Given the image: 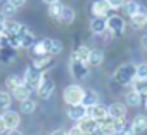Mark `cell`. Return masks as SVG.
Listing matches in <instances>:
<instances>
[{
	"instance_id": "18",
	"label": "cell",
	"mask_w": 147,
	"mask_h": 135,
	"mask_svg": "<svg viewBox=\"0 0 147 135\" xmlns=\"http://www.w3.org/2000/svg\"><path fill=\"white\" fill-rule=\"evenodd\" d=\"M76 14H75V9L69 7V5H62V11H61V16H59V21L62 24H71L75 21Z\"/></svg>"
},
{
	"instance_id": "17",
	"label": "cell",
	"mask_w": 147,
	"mask_h": 135,
	"mask_svg": "<svg viewBox=\"0 0 147 135\" xmlns=\"http://www.w3.org/2000/svg\"><path fill=\"white\" fill-rule=\"evenodd\" d=\"M130 125H131V128H133L135 133H142V132L147 130V116L145 114H137Z\"/></svg>"
},
{
	"instance_id": "15",
	"label": "cell",
	"mask_w": 147,
	"mask_h": 135,
	"mask_svg": "<svg viewBox=\"0 0 147 135\" xmlns=\"http://www.w3.org/2000/svg\"><path fill=\"white\" fill-rule=\"evenodd\" d=\"M102 62H104V52H102L100 49L90 50V55H88V59H87V64H88L90 68H97V66H100Z\"/></svg>"
},
{
	"instance_id": "34",
	"label": "cell",
	"mask_w": 147,
	"mask_h": 135,
	"mask_svg": "<svg viewBox=\"0 0 147 135\" xmlns=\"http://www.w3.org/2000/svg\"><path fill=\"white\" fill-rule=\"evenodd\" d=\"M106 2L111 5V9H121V7L125 5L126 0H106Z\"/></svg>"
},
{
	"instance_id": "31",
	"label": "cell",
	"mask_w": 147,
	"mask_h": 135,
	"mask_svg": "<svg viewBox=\"0 0 147 135\" xmlns=\"http://www.w3.org/2000/svg\"><path fill=\"white\" fill-rule=\"evenodd\" d=\"M135 78H137V80H147V62H142V64L137 66Z\"/></svg>"
},
{
	"instance_id": "24",
	"label": "cell",
	"mask_w": 147,
	"mask_h": 135,
	"mask_svg": "<svg viewBox=\"0 0 147 135\" xmlns=\"http://www.w3.org/2000/svg\"><path fill=\"white\" fill-rule=\"evenodd\" d=\"M71 55L76 57V59H80V61H83V62H87V59H88V55H90V49H88L87 45H80Z\"/></svg>"
},
{
	"instance_id": "1",
	"label": "cell",
	"mask_w": 147,
	"mask_h": 135,
	"mask_svg": "<svg viewBox=\"0 0 147 135\" xmlns=\"http://www.w3.org/2000/svg\"><path fill=\"white\" fill-rule=\"evenodd\" d=\"M135 71H137L135 64H131V62L121 64L116 70V73H114V82L118 85H130L135 80Z\"/></svg>"
},
{
	"instance_id": "9",
	"label": "cell",
	"mask_w": 147,
	"mask_h": 135,
	"mask_svg": "<svg viewBox=\"0 0 147 135\" xmlns=\"http://www.w3.org/2000/svg\"><path fill=\"white\" fill-rule=\"evenodd\" d=\"M130 23H131V26H133L135 30L145 28V24H147V9H145L144 5H140V7H138V12L130 18Z\"/></svg>"
},
{
	"instance_id": "21",
	"label": "cell",
	"mask_w": 147,
	"mask_h": 135,
	"mask_svg": "<svg viewBox=\"0 0 147 135\" xmlns=\"http://www.w3.org/2000/svg\"><path fill=\"white\" fill-rule=\"evenodd\" d=\"M31 88L26 85V83H23V85H19L12 94H14V99H18L19 102H23V101H26V99H30V95H31Z\"/></svg>"
},
{
	"instance_id": "27",
	"label": "cell",
	"mask_w": 147,
	"mask_h": 135,
	"mask_svg": "<svg viewBox=\"0 0 147 135\" xmlns=\"http://www.w3.org/2000/svg\"><path fill=\"white\" fill-rule=\"evenodd\" d=\"M133 83V90L135 92H138L142 97H147V80H133L131 82Z\"/></svg>"
},
{
	"instance_id": "4",
	"label": "cell",
	"mask_w": 147,
	"mask_h": 135,
	"mask_svg": "<svg viewBox=\"0 0 147 135\" xmlns=\"http://www.w3.org/2000/svg\"><path fill=\"white\" fill-rule=\"evenodd\" d=\"M69 71H71V75L75 76L76 80H83L88 75V64L71 55L69 57Z\"/></svg>"
},
{
	"instance_id": "26",
	"label": "cell",
	"mask_w": 147,
	"mask_h": 135,
	"mask_svg": "<svg viewBox=\"0 0 147 135\" xmlns=\"http://www.w3.org/2000/svg\"><path fill=\"white\" fill-rule=\"evenodd\" d=\"M19 109H21V113H24V114H31V113H35V109H36V102L31 101V99H26V101H23V102L19 104Z\"/></svg>"
},
{
	"instance_id": "7",
	"label": "cell",
	"mask_w": 147,
	"mask_h": 135,
	"mask_svg": "<svg viewBox=\"0 0 147 135\" xmlns=\"http://www.w3.org/2000/svg\"><path fill=\"white\" fill-rule=\"evenodd\" d=\"M67 116H69V119H73V121L78 123L80 119H83V118L88 116V107H85L83 104L69 106V107H67Z\"/></svg>"
},
{
	"instance_id": "25",
	"label": "cell",
	"mask_w": 147,
	"mask_h": 135,
	"mask_svg": "<svg viewBox=\"0 0 147 135\" xmlns=\"http://www.w3.org/2000/svg\"><path fill=\"white\" fill-rule=\"evenodd\" d=\"M138 7H140V4H138V2H135V0H126L125 5H123L121 9H125V14H128V16L131 18L133 14H137V12H138Z\"/></svg>"
},
{
	"instance_id": "36",
	"label": "cell",
	"mask_w": 147,
	"mask_h": 135,
	"mask_svg": "<svg viewBox=\"0 0 147 135\" xmlns=\"http://www.w3.org/2000/svg\"><path fill=\"white\" fill-rule=\"evenodd\" d=\"M7 2H9L12 7H16V9H18V7H23V5H24L26 0H7Z\"/></svg>"
},
{
	"instance_id": "46",
	"label": "cell",
	"mask_w": 147,
	"mask_h": 135,
	"mask_svg": "<svg viewBox=\"0 0 147 135\" xmlns=\"http://www.w3.org/2000/svg\"><path fill=\"white\" fill-rule=\"evenodd\" d=\"M0 2H4V0H0Z\"/></svg>"
},
{
	"instance_id": "45",
	"label": "cell",
	"mask_w": 147,
	"mask_h": 135,
	"mask_svg": "<svg viewBox=\"0 0 147 135\" xmlns=\"http://www.w3.org/2000/svg\"><path fill=\"white\" fill-rule=\"evenodd\" d=\"M145 109H147V97H145Z\"/></svg>"
},
{
	"instance_id": "8",
	"label": "cell",
	"mask_w": 147,
	"mask_h": 135,
	"mask_svg": "<svg viewBox=\"0 0 147 135\" xmlns=\"http://www.w3.org/2000/svg\"><path fill=\"white\" fill-rule=\"evenodd\" d=\"M109 12H111V5L106 2V0H95L92 4V14L94 18H109Z\"/></svg>"
},
{
	"instance_id": "29",
	"label": "cell",
	"mask_w": 147,
	"mask_h": 135,
	"mask_svg": "<svg viewBox=\"0 0 147 135\" xmlns=\"http://www.w3.org/2000/svg\"><path fill=\"white\" fill-rule=\"evenodd\" d=\"M11 102H12V97L9 92H0V111H7L11 107Z\"/></svg>"
},
{
	"instance_id": "41",
	"label": "cell",
	"mask_w": 147,
	"mask_h": 135,
	"mask_svg": "<svg viewBox=\"0 0 147 135\" xmlns=\"http://www.w3.org/2000/svg\"><path fill=\"white\" fill-rule=\"evenodd\" d=\"M140 42H142V47L147 50V33H145V35H142V40H140Z\"/></svg>"
},
{
	"instance_id": "19",
	"label": "cell",
	"mask_w": 147,
	"mask_h": 135,
	"mask_svg": "<svg viewBox=\"0 0 147 135\" xmlns=\"http://www.w3.org/2000/svg\"><path fill=\"white\" fill-rule=\"evenodd\" d=\"M107 30V23L104 18H94L90 21V31L95 33V35H102L104 31Z\"/></svg>"
},
{
	"instance_id": "44",
	"label": "cell",
	"mask_w": 147,
	"mask_h": 135,
	"mask_svg": "<svg viewBox=\"0 0 147 135\" xmlns=\"http://www.w3.org/2000/svg\"><path fill=\"white\" fill-rule=\"evenodd\" d=\"M2 38H4V33H0V43H2Z\"/></svg>"
},
{
	"instance_id": "35",
	"label": "cell",
	"mask_w": 147,
	"mask_h": 135,
	"mask_svg": "<svg viewBox=\"0 0 147 135\" xmlns=\"http://www.w3.org/2000/svg\"><path fill=\"white\" fill-rule=\"evenodd\" d=\"M118 135H135V132H133L131 125H125V128H123V130H121Z\"/></svg>"
},
{
	"instance_id": "23",
	"label": "cell",
	"mask_w": 147,
	"mask_h": 135,
	"mask_svg": "<svg viewBox=\"0 0 147 135\" xmlns=\"http://www.w3.org/2000/svg\"><path fill=\"white\" fill-rule=\"evenodd\" d=\"M24 83V80L21 78V76H18V75H9L7 78H5V87L11 90V92H14L19 85H23Z\"/></svg>"
},
{
	"instance_id": "38",
	"label": "cell",
	"mask_w": 147,
	"mask_h": 135,
	"mask_svg": "<svg viewBox=\"0 0 147 135\" xmlns=\"http://www.w3.org/2000/svg\"><path fill=\"white\" fill-rule=\"evenodd\" d=\"M5 132H7V126H5V121H4L2 114H0V135H2V133H5Z\"/></svg>"
},
{
	"instance_id": "30",
	"label": "cell",
	"mask_w": 147,
	"mask_h": 135,
	"mask_svg": "<svg viewBox=\"0 0 147 135\" xmlns=\"http://www.w3.org/2000/svg\"><path fill=\"white\" fill-rule=\"evenodd\" d=\"M61 11H62V4H61V2H55V4H50V5H49V16H50L52 19H57V21H59Z\"/></svg>"
},
{
	"instance_id": "16",
	"label": "cell",
	"mask_w": 147,
	"mask_h": 135,
	"mask_svg": "<svg viewBox=\"0 0 147 135\" xmlns=\"http://www.w3.org/2000/svg\"><path fill=\"white\" fill-rule=\"evenodd\" d=\"M76 126L83 132V133H90V132H94L97 126H99V123L94 119V118H90V116H87V118H83V119H80L78 123H76Z\"/></svg>"
},
{
	"instance_id": "32",
	"label": "cell",
	"mask_w": 147,
	"mask_h": 135,
	"mask_svg": "<svg viewBox=\"0 0 147 135\" xmlns=\"http://www.w3.org/2000/svg\"><path fill=\"white\" fill-rule=\"evenodd\" d=\"M61 52H62V42H61V40H52L50 55H59Z\"/></svg>"
},
{
	"instance_id": "43",
	"label": "cell",
	"mask_w": 147,
	"mask_h": 135,
	"mask_svg": "<svg viewBox=\"0 0 147 135\" xmlns=\"http://www.w3.org/2000/svg\"><path fill=\"white\" fill-rule=\"evenodd\" d=\"M42 2H45V4H49V5H50V4H55V2H59V0H42Z\"/></svg>"
},
{
	"instance_id": "3",
	"label": "cell",
	"mask_w": 147,
	"mask_h": 135,
	"mask_svg": "<svg viewBox=\"0 0 147 135\" xmlns=\"http://www.w3.org/2000/svg\"><path fill=\"white\" fill-rule=\"evenodd\" d=\"M42 76H43V73L38 70V68H35L33 64H30L28 68H26V71H24V83L31 88V90H36L38 88V85H40V82H42Z\"/></svg>"
},
{
	"instance_id": "40",
	"label": "cell",
	"mask_w": 147,
	"mask_h": 135,
	"mask_svg": "<svg viewBox=\"0 0 147 135\" xmlns=\"http://www.w3.org/2000/svg\"><path fill=\"white\" fill-rule=\"evenodd\" d=\"M5 135H23V132H21V130H18V128H14V130H7V132H5Z\"/></svg>"
},
{
	"instance_id": "5",
	"label": "cell",
	"mask_w": 147,
	"mask_h": 135,
	"mask_svg": "<svg viewBox=\"0 0 147 135\" xmlns=\"http://www.w3.org/2000/svg\"><path fill=\"white\" fill-rule=\"evenodd\" d=\"M106 23H107V30H109L113 35H116V36L125 35L126 23H125V19H123L121 16H118V14L109 16V18H106Z\"/></svg>"
},
{
	"instance_id": "42",
	"label": "cell",
	"mask_w": 147,
	"mask_h": 135,
	"mask_svg": "<svg viewBox=\"0 0 147 135\" xmlns=\"http://www.w3.org/2000/svg\"><path fill=\"white\" fill-rule=\"evenodd\" d=\"M50 135H69L67 132H64V130H54Z\"/></svg>"
},
{
	"instance_id": "12",
	"label": "cell",
	"mask_w": 147,
	"mask_h": 135,
	"mask_svg": "<svg viewBox=\"0 0 147 135\" xmlns=\"http://www.w3.org/2000/svg\"><path fill=\"white\" fill-rule=\"evenodd\" d=\"M88 116H90V118H94V119L99 123V121H102L104 118H107V116H109V111H107V107H106V106H102V104H95V106L88 107Z\"/></svg>"
},
{
	"instance_id": "28",
	"label": "cell",
	"mask_w": 147,
	"mask_h": 135,
	"mask_svg": "<svg viewBox=\"0 0 147 135\" xmlns=\"http://www.w3.org/2000/svg\"><path fill=\"white\" fill-rule=\"evenodd\" d=\"M126 102L130 104V106H140L142 104V95L138 94V92H135V90H130L128 94H126Z\"/></svg>"
},
{
	"instance_id": "13",
	"label": "cell",
	"mask_w": 147,
	"mask_h": 135,
	"mask_svg": "<svg viewBox=\"0 0 147 135\" xmlns=\"http://www.w3.org/2000/svg\"><path fill=\"white\" fill-rule=\"evenodd\" d=\"M2 118H4V121H5V126H7V130H14V128H18V126H19V121H21V118H19V114H18L16 111H11V109H7V111H4Z\"/></svg>"
},
{
	"instance_id": "11",
	"label": "cell",
	"mask_w": 147,
	"mask_h": 135,
	"mask_svg": "<svg viewBox=\"0 0 147 135\" xmlns=\"http://www.w3.org/2000/svg\"><path fill=\"white\" fill-rule=\"evenodd\" d=\"M50 47H52V38H43L36 42L31 49L35 55H50Z\"/></svg>"
},
{
	"instance_id": "14",
	"label": "cell",
	"mask_w": 147,
	"mask_h": 135,
	"mask_svg": "<svg viewBox=\"0 0 147 135\" xmlns=\"http://www.w3.org/2000/svg\"><path fill=\"white\" fill-rule=\"evenodd\" d=\"M107 111H109V116L114 118V119H123V118L126 116V107H125V104H121V102L111 104V106L107 107Z\"/></svg>"
},
{
	"instance_id": "33",
	"label": "cell",
	"mask_w": 147,
	"mask_h": 135,
	"mask_svg": "<svg viewBox=\"0 0 147 135\" xmlns=\"http://www.w3.org/2000/svg\"><path fill=\"white\" fill-rule=\"evenodd\" d=\"M0 12H2L4 16H12V14L16 12V7H12L9 2H5V4H4V7H2V11H0Z\"/></svg>"
},
{
	"instance_id": "10",
	"label": "cell",
	"mask_w": 147,
	"mask_h": 135,
	"mask_svg": "<svg viewBox=\"0 0 147 135\" xmlns=\"http://www.w3.org/2000/svg\"><path fill=\"white\" fill-rule=\"evenodd\" d=\"M18 36H19V42H21V49H30V47H33V45L36 43L35 35H33L31 30H28L26 26H23V30H21V33H19Z\"/></svg>"
},
{
	"instance_id": "2",
	"label": "cell",
	"mask_w": 147,
	"mask_h": 135,
	"mask_svg": "<svg viewBox=\"0 0 147 135\" xmlns=\"http://www.w3.org/2000/svg\"><path fill=\"white\" fill-rule=\"evenodd\" d=\"M83 94H85V90L80 85H67L64 88V92H62V99H64L66 104L75 106V104H82Z\"/></svg>"
},
{
	"instance_id": "6",
	"label": "cell",
	"mask_w": 147,
	"mask_h": 135,
	"mask_svg": "<svg viewBox=\"0 0 147 135\" xmlns=\"http://www.w3.org/2000/svg\"><path fill=\"white\" fill-rule=\"evenodd\" d=\"M54 90H55V82L52 80V76L43 75V76H42V82H40V85H38V88H36L40 99H49V97L54 94Z\"/></svg>"
},
{
	"instance_id": "39",
	"label": "cell",
	"mask_w": 147,
	"mask_h": 135,
	"mask_svg": "<svg viewBox=\"0 0 147 135\" xmlns=\"http://www.w3.org/2000/svg\"><path fill=\"white\" fill-rule=\"evenodd\" d=\"M67 133H69V135H83V132H82L78 126H73V128H71Z\"/></svg>"
},
{
	"instance_id": "20",
	"label": "cell",
	"mask_w": 147,
	"mask_h": 135,
	"mask_svg": "<svg viewBox=\"0 0 147 135\" xmlns=\"http://www.w3.org/2000/svg\"><path fill=\"white\" fill-rule=\"evenodd\" d=\"M24 24L18 23V21H7L5 28H4V36H11V35H19Z\"/></svg>"
},
{
	"instance_id": "37",
	"label": "cell",
	"mask_w": 147,
	"mask_h": 135,
	"mask_svg": "<svg viewBox=\"0 0 147 135\" xmlns=\"http://www.w3.org/2000/svg\"><path fill=\"white\" fill-rule=\"evenodd\" d=\"M5 23H7V16H4L0 12V33H4V28H5Z\"/></svg>"
},
{
	"instance_id": "22",
	"label": "cell",
	"mask_w": 147,
	"mask_h": 135,
	"mask_svg": "<svg viewBox=\"0 0 147 135\" xmlns=\"http://www.w3.org/2000/svg\"><path fill=\"white\" fill-rule=\"evenodd\" d=\"M82 104H83L85 107H92V106L99 104V95H97V92H94V90H85Z\"/></svg>"
}]
</instances>
